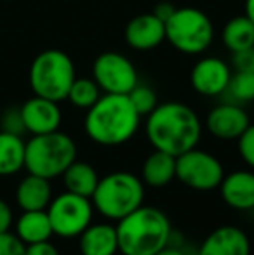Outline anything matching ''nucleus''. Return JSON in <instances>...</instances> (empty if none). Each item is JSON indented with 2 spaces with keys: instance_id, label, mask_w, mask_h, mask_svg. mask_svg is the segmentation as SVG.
Instances as JSON below:
<instances>
[{
  "instance_id": "1",
  "label": "nucleus",
  "mask_w": 254,
  "mask_h": 255,
  "mask_svg": "<svg viewBox=\"0 0 254 255\" xmlns=\"http://www.w3.org/2000/svg\"><path fill=\"white\" fill-rule=\"evenodd\" d=\"M145 132L153 149L180 156L199 146L204 125L188 104L169 101L157 104L155 110L146 117Z\"/></svg>"
},
{
  "instance_id": "23",
  "label": "nucleus",
  "mask_w": 254,
  "mask_h": 255,
  "mask_svg": "<svg viewBox=\"0 0 254 255\" xmlns=\"http://www.w3.org/2000/svg\"><path fill=\"white\" fill-rule=\"evenodd\" d=\"M24 146L21 135L0 130V175H12L24 168Z\"/></svg>"
},
{
  "instance_id": "29",
  "label": "nucleus",
  "mask_w": 254,
  "mask_h": 255,
  "mask_svg": "<svg viewBox=\"0 0 254 255\" xmlns=\"http://www.w3.org/2000/svg\"><path fill=\"white\" fill-rule=\"evenodd\" d=\"M0 255H26V245L14 233H0Z\"/></svg>"
},
{
  "instance_id": "34",
  "label": "nucleus",
  "mask_w": 254,
  "mask_h": 255,
  "mask_svg": "<svg viewBox=\"0 0 254 255\" xmlns=\"http://www.w3.org/2000/svg\"><path fill=\"white\" fill-rule=\"evenodd\" d=\"M155 255H187V254H185L183 250L180 249V247H173L169 243V245L164 247L162 250H159V252H157Z\"/></svg>"
},
{
  "instance_id": "5",
  "label": "nucleus",
  "mask_w": 254,
  "mask_h": 255,
  "mask_svg": "<svg viewBox=\"0 0 254 255\" xmlns=\"http://www.w3.org/2000/svg\"><path fill=\"white\" fill-rule=\"evenodd\" d=\"M77 160V144L61 130L31 135L24 146V168L28 174L49 181L61 177L63 172Z\"/></svg>"
},
{
  "instance_id": "13",
  "label": "nucleus",
  "mask_w": 254,
  "mask_h": 255,
  "mask_svg": "<svg viewBox=\"0 0 254 255\" xmlns=\"http://www.w3.org/2000/svg\"><path fill=\"white\" fill-rule=\"evenodd\" d=\"M19 111L24 124V130L30 132L31 135L59 130V125L63 120L59 103L40 98V96H33L19 108Z\"/></svg>"
},
{
  "instance_id": "12",
  "label": "nucleus",
  "mask_w": 254,
  "mask_h": 255,
  "mask_svg": "<svg viewBox=\"0 0 254 255\" xmlns=\"http://www.w3.org/2000/svg\"><path fill=\"white\" fill-rule=\"evenodd\" d=\"M251 125L249 115L241 104L221 103L206 117V128L213 137L221 141H237L242 132Z\"/></svg>"
},
{
  "instance_id": "24",
  "label": "nucleus",
  "mask_w": 254,
  "mask_h": 255,
  "mask_svg": "<svg viewBox=\"0 0 254 255\" xmlns=\"http://www.w3.org/2000/svg\"><path fill=\"white\" fill-rule=\"evenodd\" d=\"M101 89L96 84L94 78H75L68 91L66 99L78 110L87 111L91 106H94L96 101L101 98Z\"/></svg>"
},
{
  "instance_id": "25",
  "label": "nucleus",
  "mask_w": 254,
  "mask_h": 255,
  "mask_svg": "<svg viewBox=\"0 0 254 255\" xmlns=\"http://www.w3.org/2000/svg\"><path fill=\"white\" fill-rule=\"evenodd\" d=\"M230 103L248 104L254 101V73H244V71H234L228 82L225 94Z\"/></svg>"
},
{
  "instance_id": "20",
  "label": "nucleus",
  "mask_w": 254,
  "mask_h": 255,
  "mask_svg": "<svg viewBox=\"0 0 254 255\" xmlns=\"http://www.w3.org/2000/svg\"><path fill=\"white\" fill-rule=\"evenodd\" d=\"M16 233L14 235L24 243V245H31V243L45 242L51 240L52 226L49 221L47 210H26L17 217L16 224Z\"/></svg>"
},
{
  "instance_id": "16",
  "label": "nucleus",
  "mask_w": 254,
  "mask_h": 255,
  "mask_svg": "<svg viewBox=\"0 0 254 255\" xmlns=\"http://www.w3.org/2000/svg\"><path fill=\"white\" fill-rule=\"evenodd\" d=\"M225 205L239 212L254 210V170H234L225 174L220 184Z\"/></svg>"
},
{
  "instance_id": "21",
  "label": "nucleus",
  "mask_w": 254,
  "mask_h": 255,
  "mask_svg": "<svg viewBox=\"0 0 254 255\" xmlns=\"http://www.w3.org/2000/svg\"><path fill=\"white\" fill-rule=\"evenodd\" d=\"M61 177L66 191L85 196V198H91L99 182V174L96 172V168L91 163H87V161L78 160H75L63 172Z\"/></svg>"
},
{
  "instance_id": "26",
  "label": "nucleus",
  "mask_w": 254,
  "mask_h": 255,
  "mask_svg": "<svg viewBox=\"0 0 254 255\" xmlns=\"http://www.w3.org/2000/svg\"><path fill=\"white\" fill-rule=\"evenodd\" d=\"M127 98L141 118L148 117V115L157 108V104H159V99H157L155 91H153L152 87H148V85L139 84V82H138V85L129 92Z\"/></svg>"
},
{
  "instance_id": "31",
  "label": "nucleus",
  "mask_w": 254,
  "mask_h": 255,
  "mask_svg": "<svg viewBox=\"0 0 254 255\" xmlns=\"http://www.w3.org/2000/svg\"><path fill=\"white\" fill-rule=\"evenodd\" d=\"M26 255H61V254L56 249V245H52L51 240H45V242L26 245Z\"/></svg>"
},
{
  "instance_id": "19",
  "label": "nucleus",
  "mask_w": 254,
  "mask_h": 255,
  "mask_svg": "<svg viewBox=\"0 0 254 255\" xmlns=\"http://www.w3.org/2000/svg\"><path fill=\"white\" fill-rule=\"evenodd\" d=\"M141 181L150 188H164L176 179V156L153 149L141 165Z\"/></svg>"
},
{
  "instance_id": "27",
  "label": "nucleus",
  "mask_w": 254,
  "mask_h": 255,
  "mask_svg": "<svg viewBox=\"0 0 254 255\" xmlns=\"http://www.w3.org/2000/svg\"><path fill=\"white\" fill-rule=\"evenodd\" d=\"M237 149L241 158L251 170H254V124L249 125L237 139Z\"/></svg>"
},
{
  "instance_id": "30",
  "label": "nucleus",
  "mask_w": 254,
  "mask_h": 255,
  "mask_svg": "<svg viewBox=\"0 0 254 255\" xmlns=\"http://www.w3.org/2000/svg\"><path fill=\"white\" fill-rule=\"evenodd\" d=\"M232 70L254 73V47L232 54Z\"/></svg>"
},
{
  "instance_id": "9",
  "label": "nucleus",
  "mask_w": 254,
  "mask_h": 255,
  "mask_svg": "<svg viewBox=\"0 0 254 255\" xmlns=\"http://www.w3.org/2000/svg\"><path fill=\"white\" fill-rule=\"evenodd\" d=\"M223 177L225 167L213 153L192 148L176 156V179L193 191H213Z\"/></svg>"
},
{
  "instance_id": "8",
  "label": "nucleus",
  "mask_w": 254,
  "mask_h": 255,
  "mask_svg": "<svg viewBox=\"0 0 254 255\" xmlns=\"http://www.w3.org/2000/svg\"><path fill=\"white\" fill-rule=\"evenodd\" d=\"M94 205L91 198L64 191L51 200L47 215L52 233L59 238H78L94 219Z\"/></svg>"
},
{
  "instance_id": "32",
  "label": "nucleus",
  "mask_w": 254,
  "mask_h": 255,
  "mask_svg": "<svg viewBox=\"0 0 254 255\" xmlns=\"http://www.w3.org/2000/svg\"><path fill=\"white\" fill-rule=\"evenodd\" d=\"M14 222V215H12V208L5 200L0 198V233H7L10 231Z\"/></svg>"
},
{
  "instance_id": "35",
  "label": "nucleus",
  "mask_w": 254,
  "mask_h": 255,
  "mask_svg": "<svg viewBox=\"0 0 254 255\" xmlns=\"http://www.w3.org/2000/svg\"><path fill=\"white\" fill-rule=\"evenodd\" d=\"M246 16L254 23V0H246Z\"/></svg>"
},
{
  "instance_id": "4",
  "label": "nucleus",
  "mask_w": 254,
  "mask_h": 255,
  "mask_svg": "<svg viewBox=\"0 0 254 255\" xmlns=\"http://www.w3.org/2000/svg\"><path fill=\"white\" fill-rule=\"evenodd\" d=\"M91 202L106 221L117 222L145 203V182L132 172H110L99 177Z\"/></svg>"
},
{
  "instance_id": "15",
  "label": "nucleus",
  "mask_w": 254,
  "mask_h": 255,
  "mask_svg": "<svg viewBox=\"0 0 254 255\" xmlns=\"http://www.w3.org/2000/svg\"><path fill=\"white\" fill-rule=\"evenodd\" d=\"M197 255H251V240L239 226H220L204 238Z\"/></svg>"
},
{
  "instance_id": "22",
  "label": "nucleus",
  "mask_w": 254,
  "mask_h": 255,
  "mask_svg": "<svg viewBox=\"0 0 254 255\" xmlns=\"http://www.w3.org/2000/svg\"><path fill=\"white\" fill-rule=\"evenodd\" d=\"M223 45L232 54L254 47V23L248 16H235L221 30Z\"/></svg>"
},
{
  "instance_id": "2",
  "label": "nucleus",
  "mask_w": 254,
  "mask_h": 255,
  "mask_svg": "<svg viewBox=\"0 0 254 255\" xmlns=\"http://www.w3.org/2000/svg\"><path fill=\"white\" fill-rule=\"evenodd\" d=\"M141 117L124 94H103L85 113L84 130L99 146L126 144L136 135Z\"/></svg>"
},
{
  "instance_id": "7",
  "label": "nucleus",
  "mask_w": 254,
  "mask_h": 255,
  "mask_svg": "<svg viewBox=\"0 0 254 255\" xmlns=\"http://www.w3.org/2000/svg\"><path fill=\"white\" fill-rule=\"evenodd\" d=\"M166 40L183 54H202L214 40L213 21L197 7H176L166 21Z\"/></svg>"
},
{
  "instance_id": "14",
  "label": "nucleus",
  "mask_w": 254,
  "mask_h": 255,
  "mask_svg": "<svg viewBox=\"0 0 254 255\" xmlns=\"http://www.w3.org/2000/svg\"><path fill=\"white\" fill-rule=\"evenodd\" d=\"M124 38L134 51H152L166 40V23L153 12L138 14L127 23Z\"/></svg>"
},
{
  "instance_id": "3",
  "label": "nucleus",
  "mask_w": 254,
  "mask_h": 255,
  "mask_svg": "<svg viewBox=\"0 0 254 255\" xmlns=\"http://www.w3.org/2000/svg\"><path fill=\"white\" fill-rule=\"evenodd\" d=\"M119 254L155 255L173 238V226L160 208L143 203L124 219L115 222Z\"/></svg>"
},
{
  "instance_id": "17",
  "label": "nucleus",
  "mask_w": 254,
  "mask_h": 255,
  "mask_svg": "<svg viewBox=\"0 0 254 255\" xmlns=\"http://www.w3.org/2000/svg\"><path fill=\"white\" fill-rule=\"evenodd\" d=\"M80 255H117L119 240L113 222H92L78 236Z\"/></svg>"
},
{
  "instance_id": "28",
  "label": "nucleus",
  "mask_w": 254,
  "mask_h": 255,
  "mask_svg": "<svg viewBox=\"0 0 254 255\" xmlns=\"http://www.w3.org/2000/svg\"><path fill=\"white\" fill-rule=\"evenodd\" d=\"M0 125H2L3 132H9V134L23 135L24 132V124L23 118H21L19 108H9L7 111H3L2 118H0Z\"/></svg>"
},
{
  "instance_id": "33",
  "label": "nucleus",
  "mask_w": 254,
  "mask_h": 255,
  "mask_svg": "<svg viewBox=\"0 0 254 255\" xmlns=\"http://www.w3.org/2000/svg\"><path fill=\"white\" fill-rule=\"evenodd\" d=\"M174 10H176V7H174L171 2H160V3H157V5H155V9H153V14H155L157 17H160V19L166 23Z\"/></svg>"
},
{
  "instance_id": "18",
  "label": "nucleus",
  "mask_w": 254,
  "mask_h": 255,
  "mask_svg": "<svg viewBox=\"0 0 254 255\" xmlns=\"http://www.w3.org/2000/svg\"><path fill=\"white\" fill-rule=\"evenodd\" d=\"M52 200L51 181L40 175L28 174L19 181L16 188V203L23 212L26 210H47Z\"/></svg>"
},
{
  "instance_id": "6",
  "label": "nucleus",
  "mask_w": 254,
  "mask_h": 255,
  "mask_svg": "<svg viewBox=\"0 0 254 255\" xmlns=\"http://www.w3.org/2000/svg\"><path fill=\"white\" fill-rule=\"evenodd\" d=\"M28 78L35 96L61 103L66 99L77 75L73 61L66 52L59 49H47L31 61Z\"/></svg>"
},
{
  "instance_id": "11",
  "label": "nucleus",
  "mask_w": 254,
  "mask_h": 255,
  "mask_svg": "<svg viewBox=\"0 0 254 255\" xmlns=\"http://www.w3.org/2000/svg\"><path fill=\"white\" fill-rule=\"evenodd\" d=\"M232 68L220 57H202L192 68L190 84L193 91L206 98L223 96L232 77Z\"/></svg>"
},
{
  "instance_id": "10",
  "label": "nucleus",
  "mask_w": 254,
  "mask_h": 255,
  "mask_svg": "<svg viewBox=\"0 0 254 255\" xmlns=\"http://www.w3.org/2000/svg\"><path fill=\"white\" fill-rule=\"evenodd\" d=\"M92 78L99 85L103 94L127 96L138 85V71L127 56L120 52H103L94 59Z\"/></svg>"
}]
</instances>
